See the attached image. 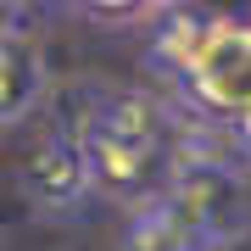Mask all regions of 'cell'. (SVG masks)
I'll list each match as a JSON object with an SVG mask.
<instances>
[{
    "mask_svg": "<svg viewBox=\"0 0 251 251\" xmlns=\"http://www.w3.org/2000/svg\"><path fill=\"white\" fill-rule=\"evenodd\" d=\"M190 117L240 128L251 123V17H206L196 56L179 73Z\"/></svg>",
    "mask_w": 251,
    "mask_h": 251,
    "instance_id": "cell-1",
    "label": "cell"
},
{
    "mask_svg": "<svg viewBox=\"0 0 251 251\" xmlns=\"http://www.w3.org/2000/svg\"><path fill=\"white\" fill-rule=\"evenodd\" d=\"M78 140L90 151V173H95L100 196L134 201L140 212L168 201V184L179 173L173 140H140V134H117V128H100V123H84Z\"/></svg>",
    "mask_w": 251,
    "mask_h": 251,
    "instance_id": "cell-2",
    "label": "cell"
},
{
    "mask_svg": "<svg viewBox=\"0 0 251 251\" xmlns=\"http://www.w3.org/2000/svg\"><path fill=\"white\" fill-rule=\"evenodd\" d=\"M168 206L173 218L190 229L196 246H234L251 234V218H246V173L234 168H206V162H179L168 184Z\"/></svg>",
    "mask_w": 251,
    "mask_h": 251,
    "instance_id": "cell-3",
    "label": "cell"
},
{
    "mask_svg": "<svg viewBox=\"0 0 251 251\" xmlns=\"http://www.w3.org/2000/svg\"><path fill=\"white\" fill-rule=\"evenodd\" d=\"M17 184H23V196L34 201L39 212H67V206H78L95 190L84 140L78 134H45V140H34L28 156H23V168H17Z\"/></svg>",
    "mask_w": 251,
    "mask_h": 251,
    "instance_id": "cell-4",
    "label": "cell"
},
{
    "mask_svg": "<svg viewBox=\"0 0 251 251\" xmlns=\"http://www.w3.org/2000/svg\"><path fill=\"white\" fill-rule=\"evenodd\" d=\"M39 90H45V56H39L34 34L17 23H6V34H0V123H23L28 112H34Z\"/></svg>",
    "mask_w": 251,
    "mask_h": 251,
    "instance_id": "cell-5",
    "label": "cell"
},
{
    "mask_svg": "<svg viewBox=\"0 0 251 251\" xmlns=\"http://www.w3.org/2000/svg\"><path fill=\"white\" fill-rule=\"evenodd\" d=\"M117 251H201V246L190 240V229L156 201V206H145V212H134V224L123 229Z\"/></svg>",
    "mask_w": 251,
    "mask_h": 251,
    "instance_id": "cell-6",
    "label": "cell"
},
{
    "mask_svg": "<svg viewBox=\"0 0 251 251\" xmlns=\"http://www.w3.org/2000/svg\"><path fill=\"white\" fill-rule=\"evenodd\" d=\"M206 17H196V11H162L156 17V45H151V67H162L168 78H179L184 62L196 56V39H201Z\"/></svg>",
    "mask_w": 251,
    "mask_h": 251,
    "instance_id": "cell-7",
    "label": "cell"
},
{
    "mask_svg": "<svg viewBox=\"0 0 251 251\" xmlns=\"http://www.w3.org/2000/svg\"><path fill=\"white\" fill-rule=\"evenodd\" d=\"M84 17H106L123 28V17H162V6H84Z\"/></svg>",
    "mask_w": 251,
    "mask_h": 251,
    "instance_id": "cell-8",
    "label": "cell"
},
{
    "mask_svg": "<svg viewBox=\"0 0 251 251\" xmlns=\"http://www.w3.org/2000/svg\"><path fill=\"white\" fill-rule=\"evenodd\" d=\"M240 140H246V151H251V123H240Z\"/></svg>",
    "mask_w": 251,
    "mask_h": 251,
    "instance_id": "cell-9",
    "label": "cell"
}]
</instances>
